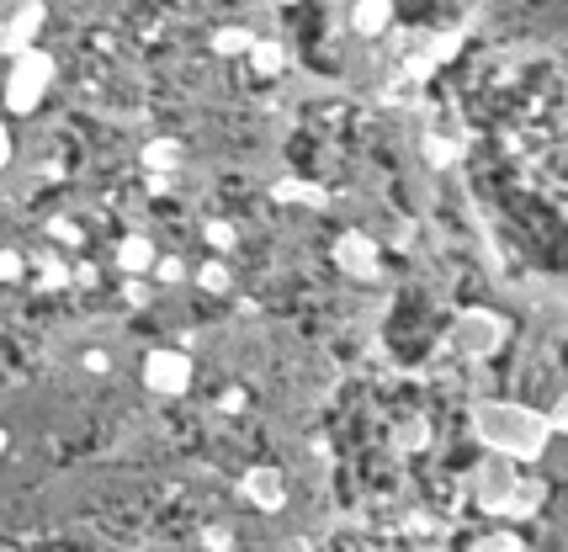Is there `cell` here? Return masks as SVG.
Masks as SVG:
<instances>
[{"mask_svg":"<svg viewBox=\"0 0 568 552\" xmlns=\"http://www.w3.org/2000/svg\"><path fill=\"white\" fill-rule=\"evenodd\" d=\"M473 431L494 457H510V463H536L547 452V441H553L547 415H536L527 404H479Z\"/></svg>","mask_w":568,"mask_h":552,"instance_id":"cell-1","label":"cell"},{"mask_svg":"<svg viewBox=\"0 0 568 552\" xmlns=\"http://www.w3.org/2000/svg\"><path fill=\"white\" fill-rule=\"evenodd\" d=\"M53 80H59V59H53L48 48L16 53L11 70H5V107H11L16 118L38 112L43 101H48V91H53Z\"/></svg>","mask_w":568,"mask_h":552,"instance_id":"cell-2","label":"cell"},{"mask_svg":"<svg viewBox=\"0 0 568 552\" xmlns=\"http://www.w3.org/2000/svg\"><path fill=\"white\" fill-rule=\"evenodd\" d=\"M451 340L462 356H494L505 346V319L494 309H462L457 324H451Z\"/></svg>","mask_w":568,"mask_h":552,"instance_id":"cell-3","label":"cell"},{"mask_svg":"<svg viewBox=\"0 0 568 552\" xmlns=\"http://www.w3.org/2000/svg\"><path fill=\"white\" fill-rule=\"evenodd\" d=\"M144 388H149V394H165V398L186 394V388H192V356L176 351V346L149 351L144 356Z\"/></svg>","mask_w":568,"mask_h":552,"instance_id":"cell-4","label":"cell"},{"mask_svg":"<svg viewBox=\"0 0 568 552\" xmlns=\"http://www.w3.org/2000/svg\"><path fill=\"white\" fill-rule=\"evenodd\" d=\"M43 22H48V5H43V0H16V5L0 16V48H5L11 59L27 53V48H38Z\"/></svg>","mask_w":568,"mask_h":552,"instance_id":"cell-5","label":"cell"},{"mask_svg":"<svg viewBox=\"0 0 568 552\" xmlns=\"http://www.w3.org/2000/svg\"><path fill=\"white\" fill-rule=\"evenodd\" d=\"M335 266H340L346 276H356V281H372V276L383 272V255H377L372 235H356V229H346V235L335 239Z\"/></svg>","mask_w":568,"mask_h":552,"instance_id":"cell-6","label":"cell"},{"mask_svg":"<svg viewBox=\"0 0 568 552\" xmlns=\"http://www.w3.org/2000/svg\"><path fill=\"white\" fill-rule=\"evenodd\" d=\"M473 489H479V505H484V511H505L510 494L521 489V483H516V468H510V457H488V463H479Z\"/></svg>","mask_w":568,"mask_h":552,"instance_id":"cell-7","label":"cell"},{"mask_svg":"<svg viewBox=\"0 0 568 552\" xmlns=\"http://www.w3.org/2000/svg\"><path fill=\"white\" fill-rule=\"evenodd\" d=\"M240 489H244V500H250L255 511H282L287 505V478L277 473V468H250Z\"/></svg>","mask_w":568,"mask_h":552,"instance_id":"cell-8","label":"cell"},{"mask_svg":"<svg viewBox=\"0 0 568 552\" xmlns=\"http://www.w3.org/2000/svg\"><path fill=\"white\" fill-rule=\"evenodd\" d=\"M394 27V0H351V33L356 38H383Z\"/></svg>","mask_w":568,"mask_h":552,"instance_id":"cell-9","label":"cell"},{"mask_svg":"<svg viewBox=\"0 0 568 552\" xmlns=\"http://www.w3.org/2000/svg\"><path fill=\"white\" fill-rule=\"evenodd\" d=\"M155 261H160V250L149 244L144 235H128L118 244V272H128V276H144V272H155Z\"/></svg>","mask_w":568,"mask_h":552,"instance_id":"cell-10","label":"cell"},{"mask_svg":"<svg viewBox=\"0 0 568 552\" xmlns=\"http://www.w3.org/2000/svg\"><path fill=\"white\" fill-rule=\"evenodd\" d=\"M244 64H250L261 80H277L287 70V48L277 38H255V48L244 53Z\"/></svg>","mask_w":568,"mask_h":552,"instance_id":"cell-11","label":"cell"},{"mask_svg":"<svg viewBox=\"0 0 568 552\" xmlns=\"http://www.w3.org/2000/svg\"><path fill=\"white\" fill-rule=\"evenodd\" d=\"M250 48H255V33H250V27H218V33H213V53H218V59H244Z\"/></svg>","mask_w":568,"mask_h":552,"instance_id":"cell-12","label":"cell"},{"mask_svg":"<svg viewBox=\"0 0 568 552\" xmlns=\"http://www.w3.org/2000/svg\"><path fill=\"white\" fill-rule=\"evenodd\" d=\"M181 144L176 139H155V144H144V170H155V176H170L176 165H181Z\"/></svg>","mask_w":568,"mask_h":552,"instance_id":"cell-13","label":"cell"},{"mask_svg":"<svg viewBox=\"0 0 568 552\" xmlns=\"http://www.w3.org/2000/svg\"><path fill=\"white\" fill-rule=\"evenodd\" d=\"M271 197H277V202H309V207H325V192H319V187H303V181H277V187H271Z\"/></svg>","mask_w":568,"mask_h":552,"instance_id":"cell-14","label":"cell"},{"mask_svg":"<svg viewBox=\"0 0 568 552\" xmlns=\"http://www.w3.org/2000/svg\"><path fill=\"white\" fill-rule=\"evenodd\" d=\"M229 281H234V276H229L223 261H203V266H197V287H203V292H229Z\"/></svg>","mask_w":568,"mask_h":552,"instance_id":"cell-15","label":"cell"},{"mask_svg":"<svg viewBox=\"0 0 568 552\" xmlns=\"http://www.w3.org/2000/svg\"><path fill=\"white\" fill-rule=\"evenodd\" d=\"M203 239L213 244V250H223V255H229V250H234V239H240V235H234V224H218V218H213V224L203 229Z\"/></svg>","mask_w":568,"mask_h":552,"instance_id":"cell-16","label":"cell"},{"mask_svg":"<svg viewBox=\"0 0 568 552\" xmlns=\"http://www.w3.org/2000/svg\"><path fill=\"white\" fill-rule=\"evenodd\" d=\"M473 552H527L521 548V537H510V531H499V537H479Z\"/></svg>","mask_w":568,"mask_h":552,"instance_id":"cell-17","label":"cell"},{"mask_svg":"<svg viewBox=\"0 0 568 552\" xmlns=\"http://www.w3.org/2000/svg\"><path fill=\"white\" fill-rule=\"evenodd\" d=\"M155 276L176 287V281H186V261H176V255H160V261H155Z\"/></svg>","mask_w":568,"mask_h":552,"instance_id":"cell-18","label":"cell"},{"mask_svg":"<svg viewBox=\"0 0 568 552\" xmlns=\"http://www.w3.org/2000/svg\"><path fill=\"white\" fill-rule=\"evenodd\" d=\"M22 272H27V261L16 250H0V281H22Z\"/></svg>","mask_w":568,"mask_h":552,"instance_id":"cell-19","label":"cell"},{"mask_svg":"<svg viewBox=\"0 0 568 552\" xmlns=\"http://www.w3.org/2000/svg\"><path fill=\"white\" fill-rule=\"evenodd\" d=\"M425 155L436 159V165H451V159H457V144H447V139H425Z\"/></svg>","mask_w":568,"mask_h":552,"instance_id":"cell-20","label":"cell"},{"mask_svg":"<svg viewBox=\"0 0 568 552\" xmlns=\"http://www.w3.org/2000/svg\"><path fill=\"white\" fill-rule=\"evenodd\" d=\"M81 367H85V372H96V377H107V372H112V356H107V351H85Z\"/></svg>","mask_w":568,"mask_h":552,"instance_id":"cell-21","label":"cell"},{"mask_svg":"<svg viewBox=\"0 0 568 552\" xmlns=\"http://www.w3.org/2000/svg\"><path fill=\"white\" fill-rule=\"evenodd\" d=\"M547 425H553V435H558V431L568 435V394L558 398V404H553V415H547Z\"/></svg>","mask_w":568,"mask_h":552,"instance_id":"cell-22","label":"cell"},{"mask_svg":"<svg viewBox=\"0 0 568 552\" xmlns=\"http://www.w3.org/2000/svg\"><path fill=\"white\" fill-rule=\"evenodd\" d=\"M207 548H213V552H229V531H223V526H213V531H207Z\"/></svg>","mask_w":568,"mask_h":552,"instance_id":"cell-23","label":"cell"},{"mask_svg":"<svg viewBox=\"0 0 568 552\" xmlns=\"http://www.w3.org/2000/svg\"><path fill=\"white\" fill-rule=\"evenodd\" d=\"M5 165H11V128L0 122V170H5Z\"/></svg>","mask_w":568,"mask_h":552,"instance_id":"cell-24","label":"cell"},{"mask_svg":"<svg viewBox=\"0 0 568 552\" xmlns=\"http://www.w3.org/2000/svg\"><path fill=\"white\" fill-rule=\"evenodd\" d=\"M5 446H11V435H5V425H0V457H5Z\"/></svg>","mask_w":568,"mask_h":552,"instance_id":"cell-25","label":"cell"},{"mask_svg":"<svg viewBox=\"0 0 568 552\" xmlns=\"http://www.w3.org/2000/svg\"><path fill=\"white\" fill-rule=\"evenodd\" d=\"M420 552H442V548H420Z\"/></svg>","mask_w":568,"mask_h":552,"instance_id":"cell-26","label":"cell"},{"mask_svg":"<svg viewBox=\"0 0 568 552\" xmlns=\"http://www.w3.org/2000/svg\"><path fill=\"white\" fill-rule=\"evenodd\" d=\"M277 5H292V0H277Z\"/></svg>","mask_w":568,"mask_h":552,"instance_id":"cell-27","label":"cell"}]
</instances>
